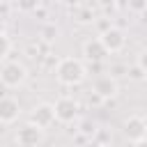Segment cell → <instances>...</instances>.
Returning <instances> with one entry per match:
<instances>
[{"instance_id":"cell-1","label":"cell","mask_w":147,"mask_h":147,"mask_svg":"<svg viewBox=\"0 0 147 147\" xmlns=\"http://www.w3.org/2000/svg\"><path fill=\"white\" fill-rule=\"evenodd\" d=\"M87 71H85V64L78 60V57H62L55 67V78L62 83V85H80L85 80Z\"/></svg>"},{"instance_id":"cell-2","label":"cell","mask_w":147,"mask_h":147,"mask_svg":"<svg viewBox=\"0 0 147 147\" xmlns=\"http://www.w3.org/2000/svg\"><path fill=\"white\" fill-rule=\"evenodd\" d=\"M0 80L5 87H18L28 80V69L18 60H5L0 69Z\"/></svg>"},{"instance_id":"cell-3","label":"cell","mask_w":147,"mask_h":147,"mask_svg":"<svg viewBox=\"0 0 147 147\" xmlns=\"http://www.w3.org/2000/svg\"><path fill=\"white\" fill-rule=\"evenodd\" d=\"M55 119H57V117H55V106H53V103H39V106H34L32 113H30V124H34V126H39V129H48Z\"/></svg>"},{"instance_id":"cell-4","label":"cell","mask_w":147,"mask_h":147,"mask_svg":"<svg viewBox=\"0 0 147 147\" xmlns=\"http://www.w3.org/2000/svg\"><path fill=\"white\" fill-rule=\"evenodd\" d=\"M53 106H55V117L62 124H69V122H74L78 117V103L71 96H60Z\"/></svg>"},{"instance_id":"cell-5","label":"cell","mask_w":147,"mask_h":147,"mask_svg":"<svg viewBox=\"0 0 147 147\" xmlns=\"http://www.w3.org/2000/svg\"><path fill=\"white\" fill-rule=\"evenodd\" d=\"M44 140V129L34 126V124H25L23 129L16 131V142L21 147H39Z\"/></svg>"},{"instance_id":"cell-6","label":"cell","mask_w":147,"mask_h":147,"mask_svg":"<svg viewBox=\"0 0 147 147\" xmlns=\"http://www.w3.org/2000/svg\"><path fill=\"white\" fill-rule=\"evenodd\" d=\"M101 44L106 46V51L108 53H119L122 48H124V44H126V37H124V32L119 30V28H106L103 32H101Z\"/></svg>"},{"instance_id":"cell-7","label":"cell","mask_w":147,"mask_h":147,"mask_svg":"<svg viewBox=\"0 0 147 147\" xmlns=\"http://www.w3.org/2000/svg\"><path fill=\"white\" fill-rule=\"evenodd\" d=\"M124 136H126L129 140H133V142L147 138V122H145L142 117H138V115H131V117L124 122Z\"/></svg>"},{"instance_id":"cell-8","label":"cell","mask_w":147,"mask_h":147,"mask_svg":"<svg viewBox=\"0 0 147 147\" xmlns=\"http://www.w3.org/2000/svg\"><path fill=\"white\" fill-rule=\"evenodd\" d=\"M18 115H21L18 101L11 99V96H5V99L0 101V122H2L5 126H7V124H14V122L18 119Z\"/></svg>"},{"instance_id":"cell-9","label":"cell","mask_w":147,"mask_h":147,"mask_svg":"<svg viewBox=\"0 0 147 147\" xmlns=\"http://www.w3.org/2000/svg\"><path fill=\"white\" fill-rule=\"evenodd\" d=\"M94 92H96V96H101V99H113V96L119 92V87H117V80H115L113 76H99V78L94 80Z\"/></svg>"},{"instance_id":"cell-10","label":"cell","mask_w":147,"mask_h":147,"mask_svg":"<svg viewBox=\"0 0 147 147\" xmlns=\"http://www.w3.org/2000/svg\"><path fill=\"white\" fill-rule=\"evenodd\" d=\"M83 55H85V60H90V62H103L106 55H108V51H106V46L101 44V39H90V41L83 44Z\"/></svg>"},{"instance_id":"cell-11","label":"cell","mask_w":147,"mask_h":147,"mask_svg":"<svg viewBox=\"0 0 147 147\" xmlns=\"http://www.w3.org/2000/svg\"><path fill=\"white\" fill-rule=\"evenodd\" d=\"M14 5H16V9H18V11L30 14V11H37V9H39L41 0H14Z\"/></svg>"},{"instance_id":"cell-12","label":"cell","mask_w":147,"mask_h":147,"mask_svg":"<svg viewBox=\"0 0 147 147\" xmlns=\"http://www.w3.org/2000/svg\"><path fill=\"white\" fill-rule=\"evenodd\" d=\"M129 9L138 11V14H145L147 11V0H129Z\"/></svg>"},{"instance_id":"cell-13","label":"cell","mask_w":147,"mask_h":147,"mask_svg":"<svg viewBox=\"0 0 147 147\" xmlns=\"http://www.w3.org/2000/svg\"><path fill=\"white\" fill-rule=\"evenodd\" d=\"M9 48H11V41H9V37H7V32H2V51H0L2 62L9 60Z\"/></svg>"},{"instance_id":"cell-14","label":"cell","mask_w":147,"mask_h":147,"mask_svg":"<svg viewBox=\"0 0 147 147\" xmlns=\"http://www.w3.org/2000/svg\"><path fill=\"white\" fill-rule=\"evenodd\" d=\"M138 69H140V71H145V74H147V48H145V51H140V53H138Z\"/></svg>"},{"instance_id":"cell-15","label":"cell","mask_w":147,"mask_h":147,"mask_svg":"<svg viewBox=\"0 0 147 147\" xmlns=\"http://www.w3.org/2000/svg\"><path fill=\"white\" fill-rule=\"evenodd\" d=\"M133 147H147V138H142V140H138V142H133Z\"/></svg>"},{"instance_id":"cell-16","label":"cell","mask_w":147,"mask_h":147,"mask_svg":"<svg viewBox=\"0 0 147 147\" xmlns=\"http://www.w3.org/2000/svg\"><path fill=\"white\" fill-rule=\"evenodd\" d=\"M62 2H67V5H76L78 0H62Z\"/></svg>"},{"instance_id":"cell-17","label":"cell","mask_w":147,"mask_h":147,"mask_svg":"<svg viewBox=\"0 0 147 147\" xmlns=\"http://www.w3.org/2000/svg\"><path fill=\"white\" fill-rule=\"evenodd\" d=\"M142 16H145V18H142V21H145V23H147V11H145V14H142Z\"/></svg>"},{"instance_id":"cell-18","label":"cell","mask_w":147,"mask_h":147,"mask_svg":"<svg viewBox=\"0 0 147 147\" xmlns=\"http://www.w3.org/2000/svg\"><path fill=\"white\" fill-rule=\"evenodd\" d=\"M96 147H110V145H96Z\"/></svg>"}]
</instances>
